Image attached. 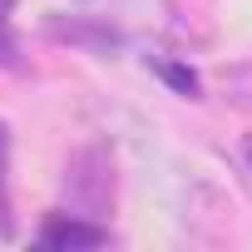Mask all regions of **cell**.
Here are the masks:
<instances>
[{
  "instance_id": "cell-4",
  "label": "cell",
  "mask_w": 252,
  "mask_h": 252,
  "mask_svg": "<svg viewBox=\"0 0 252 252\" xmlns=\"http://www.w3.org/2000/svg\"><path fill=\"white\" fill-rule=\"evenodd\" d=\"M158 74H163V79H168V84H173V89H178L183 99H198V94H203L198 74H193L188 64H178V60H158Z\"/></svg>"
},
{
  "instance_id": "cell-6",
  "label": "cell",
  "mask_w": 252,
  "mask_h": 252,
  "mask_svg": "<svg viewBox=\"0 0 252 252\" xmlns=\"http://www.w3.org/2000/svg\"><path fill=\"white\" fill-rule=\"evenodd\" d=\"M0 69H20V45H15L5 20H0Z\"/></svg>"
},
{
  "instance_id": "cell-2",
  "label": "cell",
  "mask_w": 252,
  "mask_h": 252,
  "mask_svg": "<svg viewBox=\"0 0 252 252\" xmlns=\"http://www.w3.org/2000/svg\"><path fill=\"white\" fill-rule=\"evenodd\" d=\"M104 242H109V227L94 222V218H79V213H55V218H45V227H40V247H55V252L104 247Z\"/></svg>"
},
{
  "instance_id": "cell-7",
  "label": "cell",
  "mask_w": 252,
  "mask_h": 252,
  "mask_svg": "<svg viewBox=\"0 0 252 252\" xmlns=\"http://www.w3.org/2000/svg\"><path fill=\"white\" fill-rule=\"evenodd\" d=\"M10 10H15V0H0V20H5V15H10Z\"/></svg>"
},
{
  "instance_id": "cell-5",
  "label": "cell",
  "mask_w": 252,
  "mask_h": 252,
  "mask_svg": "<svg viewBox=\"0 0 252 252\" xmlns=\"http://www.w3.org/2000/svg\"><path fill=\"white\" fill-rule=\"evenodd\" d=\"M5 168H10V124L0 119V232H10V188H5Z\"/></svg>"
},
{
  "instance_id": "cell-3",
  "label": "cell",
  "mask_w": 252,
  "mask_h": 252,
  "mask_svg": "<svg viewBox=\"0 0 252 252\" xmlns=\"http://www.w3.org/2000/svg\"><path fill=\"white\" fill-rule=\"evenodd\" d=\"M50 30H55V40H74V45H84V50H94V55H109V50L119 45V30L89 25V20H50Z\"/></svg>"
},
{
  "instance_id": "cell-1",
  "label": "cell",
  "mask_w": 252,
  "mask_h": 252,
  "mask_svg": "<svg viewBox=\"0 0 252 252\" xmlns=\"http://www.w3.org/2000/svg\"><path fill=\"white\" fill-rule=\"evenodd\" d=\"M64 203L79 218H104L114 208V158L104 144H84L64 163Z\"/></svg>"
},
{
  "instance_id": "cell-8",
  "label": "cell",
  "mask_w": 252,
  "mask_h": 252,
  "mask_svg": "<svg viewBox=\"0 0 252 252\" xmlns=\"http://www.w3.org/2000/svg\"><path fill=\"white\" fill-rule=\"evenodd\" d=\"M242 154H247V163H252V139H242Z\"/></svg>"
}]
</instances>
